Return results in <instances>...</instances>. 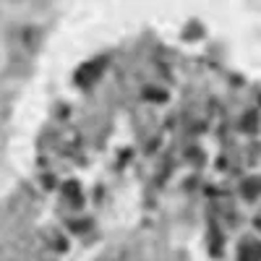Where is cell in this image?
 <instances>
[{
    "instance_id": "cell-1",
    "label": "cell",
    "mask_w": 261,
    "mask_h": 261,
    "mask_svg": "<svg viewBox=\"0 0 261 261\" xmlns=\"http://www.w3.org/2000/svg\"><path fill=\"white\" fill-rule=\"evenodd\" d=\"M102 71V60H94V63H86V65H81L79 68V81L81 84H92L94 79H97V73Z\"/></svg>"
},
{
    "instance_id": "cell-2",
    "label": "cell",
    "mask_w": 261,
    "mask_h": 261,
    "mask_svg": "<svg viewBox=\"0 0 261 261\" xmlns=\"http://www.w3.org/2000/svg\"><path fill=\"white\" fill-rule=\"evenodd\" d=\"M241 261H261V246L258 243H243Z\"/></svg>"
}]
</instances>
